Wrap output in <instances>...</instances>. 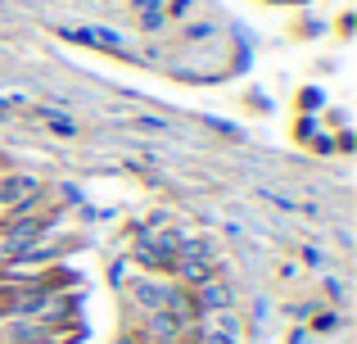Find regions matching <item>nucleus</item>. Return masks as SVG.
Masks as SVG:
<instances>
[{"label": "nucleus", "mask_w": 357, "mask_h": 344, "mask_svg": "<svg viewBox=\"0 0 357 344\" xmlns=\"http://www.w3.org/2000/svg\"><path fill=\"white\" fill-rule=\"evenodd\" d=\"M32 118H41V123L50 127L54 136H68V141H73V136H77V123H73L68 114H54L50 105H32Z\"/></svg>", "instance_id": "obj_2"}, {"label": "nucleus", "mask_w": 357, "mask_h": 344, "mask_svg": "<svg viewBox=\"0 0 357 344\" xmlns=\"http://www.w3.org/2000/svg\"><path fill=\"white\" fill-rule=\"evenodd\" d=\"M163 14H167V18H176V23H185V18L195 14V0H167Z\"/></svg>", "instance_id": "obj_5"}, {"label": "nucleus", "mask_w": 357, "mask_h": 344, "mask_svg": "<svg viewBox=\"0 0 357 344\" xmlns=\"http://www.w3.org/2000/svg\"><path fill=\"white\" fill-rule=\"evenodd\" d=\"M303 263H307V267H326L331 258H326V249H317V245H303Z\"/></svg>", "instance_id": "obj_6"}, {"label": "nucleus", "mask_w": 357, "mask_h": 344, "mask_svg": "<svg viewBox=\"0 0 357 344\" xmlns=\"http://www.w3.org/2000/svg\"><path fill=\"white\" fill-rule=\"evenodd\" d=\"M131 127H136L140 136H163V132H172V127L163 123V118H149V114H140V118H131Z\"/></svg>", "instance_id": "obj_4"}, {"label": "nucleus", "mask_w": 357, "mask_h": 344, "mask_svg": "<svg viewBox=\"0 0 357 344\" xmlns=\"http://www.w3.org/2000/svg\"><path fill=\"white\" fill-rule=\"evenodd\" d=\"M213 36V23H190L185 27V41H208Z\"/></svg>", "instance_id": "obj_7"}, {"label": "nucleus", "mask_w": 357, "mask_h": 344, "mask_svg": "<svg viewBox=\"0 0 357 344\" xmlns=\"http://www.w3.org/2000/svg\"><path fill=\"white\" fill-rule=\"evenodd\" d=\"M190 299H195V308H199V317L236 308V290H231V281L222 272H213V276H204L199 285H190Z\"/></svg>", "instance_id": "obj_1"}, {"label": "nucleus", "mask_w": 357, "mask_h": 344, "mask_svg": "<svg viewBox=\"0 0 357 344\" xmlns=\"http://www.w3.org/2000/svg\"><path fill=\"white\" fill-rule=\"evenodd\" d=\"M131 9H136V18H140L145 32H163V23H167L163 0H131Z\"/></svg>", "instance_id": "obj_3"}, {"label": "nucleus", "mask_w": 357, "mask_h": 344, "mask_svg": "<svg viewBox=\"0 0 357 344\" xmlns=\"http://www.w3.org/2000/svg\"><path fill=\"white\" fill-rule=\"evenodd\" d=\"M118 344H140V340H136V336H131V331H127V336H122Z\"/></svg>", "instance_id": "obj_8"}]
</instances>
